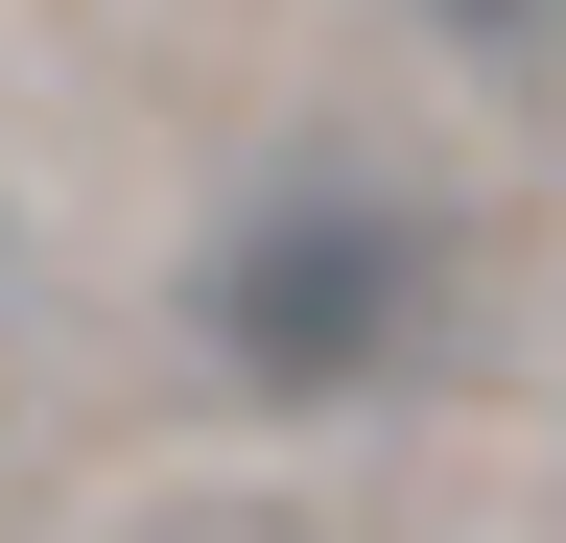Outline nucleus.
<instances>
[{
    "label": "nucleus",
    "mask_w": 566,
    "mask_h": 543,
    "mask_svg": "<svg viewBox=\"0 0 566 543\" xmlns=\"http://www.w3.org/2000/svg\"><path fill=\"white\" fill-rule=\"evenodd\" d=\"M449 284L472 260H449V213H424L401 166H283L189 260V355L237 401H283V426H331V401H401L449 355Z\"/></svg>",
    "instance_id": "obj_1"
},
{
    "label": "nucleus",
    "mask_w": 566,
    "mask_h": 543,
    "mask_svg": "<svg viewBox=\"0 0 566 543\" xmlns=\"http://www.w3.org/2000/svg\"><path fill=\"white\" fill-rule=\"evenodd\" d=\"M424 24H449L472 72H543V48H566V0H424Z\"/></svg>",
    "instance_id": "obj_2"
}]
</instances>
